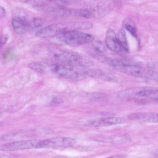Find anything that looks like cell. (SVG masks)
<instances>
[{"instance_id": "cell-18", "label": "cell", "mask_w": 158, "mask_h": 158, "mask_svg": "<svg viewBox=\"0 0 158 158\" xmlns=\"http://www.w3.org/2000/svg\"><path fill=\"white\" fill-rule=\"evenodd\" d=\"M86 95L88 98L91 100L98 99L106 97L105 94L98 92L89 93L86 94Z\"/></svg>"}, {"instance_id": "cell-15", "label": "cell", "mask_w": 158, "mask_h": 158, "mask_svg": "<svg viewBox=\"0 0 158 158\" xmlns=\"http://www.w3.org/2000/svg\"><path fill=\"white\" fill-rule=\"evenodd\" d=\"M137 94L140 96L158 101V89H145L138 92Z\"/></svg>"}, {"instance_id": "cell-1", "label": "cell", "mask_w": 158, "mask_h": 158, "mask_svg": "<svg viewBox=\"0 0 158 158\" xmlns=\"http://www.w3.org/2000/svg\"><path fill=\"white\" fill-rule=\"evenodd\" d=\"M50 40L52 44H65L74 47L90 43L94 39L89 34L75 30L64 31L52 37Z\"/></svg>"}, {"instance_id": "cell-12", "label": "cell", "mask_w": 158, "mask_h": 158, "mask_svg": "<svg viewBox=\"0 0 158 158\" xmlns=\"http://www.w3.org/2000/svg\"><path fill=\"white\" fill-rule=\"evenodd\" d=\"M12 25L15 31L19 34H23L26 32L31 25L25 17L16 16L12 19Z\"/></svg>"}, {"instance_id": "cell-13", "label": "cell", "mask_w": 158, "mask_h": 158, "mask_svg": "<svg viewBox=\"0 0 158 158\" xmlns=\"http://www.w3.org/2000/svg\"><path fill=\"white\" fill-rule=\"evenodd\" d=\"M84 73L91 77L102 81L116 82L118 81L117 77L113 74L98 69H90L85 71Z\"/></svg>"}, {"instance_id": "cell-9", "label": "cell", "mask_w": 158, "mask_h": 158, "mask_svg": "<svg viewBox=\"0 0 158 158\" xmlns=\"http://www.w3.org/2000/svg\"><path fill=\"white\" fill-rule=\"evenodd\" d=\"M124 118L117 117H107L91 121L89 122L92 126L95 127H107L122 124L127 122Z\"/></svg>"}, {"instance_id": "cell-27", "label": "cell", "mask_w": 158, "mask_h": 158, "mask_svg": "<svg viewBox=\"0 0 158 158\" xmlns=\"http://www.w3.org/2000/svg\"><path fill=\"white\" fill-rule=\"evenodd\" d=\"M153 154L155 155L158 156V148L154 151Z\"/></svg>"}, {"instance_id": "cell-17", "label": "cell", "mask_w": 158, "mask_h": 158, "mask_svg": "<svg viewBox=\"0 0 158 158\" xmlns=\"http://www.w3.org/2000/svg\"><path fill=\"white\" fill-rule=\"evenodd\" d=\"M123 26L134 36L137 37L136 29L133 22L132 20L129 19H127L125 20L123 22Z\"/></svg>"}, {"instance_id": "cell-19", "label": "cell", "mask_w": 158, "mask_h": 158, "mask_svg": "<svg viewBox=\"0 0 158 158\" xmlns=\"http://www.w3.org/2000/svg\"><path fill=\"white\" fill-rule=\"evenodd\" d=\"M147 68L152 71L158 74V62L149 61L146 64Z\"/></svg>"}, {"instance_id": "cell-22", "label": "cell", "mask_w": 158, "mask_h": 158, "mask_svg": "<svg viewBox=\"0 0 158 158\" xmlns=\"http://www.w3.org/2000/svg\"><path fill=\"white\" fill-rule=\"evenodd\" d=\"M13 54V51L12 49H7L4 52L3 57L5 60H7L12 56Z\"/></svg>"}, {"instance_id": "cell-14", "label": "cell", "mask_w": 158, "mask_h": 158, "mask_svg": "<svg viewBox=\"0 0 158 158\" xmlns=\"http://www.w3.org/2000/svg\"><path fill=\"white\" fill-rule=\"evenodd\" d=\"M54 64L43 62H33L29 63L28 67L38 73H45L52 72Z\"/></svg>"}, {"instance_id": "cell-8", "label": "cell", "mask_w": 158, "mask_h": 158, "mask_svg": "<svg viewBox=\"0 0 158 158\" xmlns=\"http://www.w3.org/2000/svg\"><path fill=\"white\" fill-rule=\"evenodd\" d=\"M130 120L146 123H158V113L138 112L129 114L127 117Z\"/></svg>"}, {"instance_id": "cell-3", "label": "cell", "mask_w": 158, "mask_h": 158, "mask_svg": "<svg viewBox=\"0 0 158 158\" xmlns=\"http://www.w3.org/2000/svg\"><path fill=\"white\" fill-rule=\"evenodd\" d=\"M113 67L120 72L131 76L158 82V74L140 65L124 63Z\"/></svg>"}, {"instance_id": "cell-26", "label": "cell", "mask_w": 158, "mask_h": 158, "mask_svg": "<svg viewBox=\"0 0 158 158\" xmlns=\"http://www.w3.org/2000/svg\"><path fill=\"white\" fill-rule=\"evenodd\" d=\"M106 158H124L123 156H110Z\"/></svg>"}, {"instance_id": "cell-7", "label": "cell", "mask_w": 158, "mask_h": 158, "mask_svg": "<svg viewBox=\"0 0 158 158\" xmlns=\"http://www.w3.org/2000/svg\"><path fill=\"white\" fill-rule=\"evenodd\" d=\"M67 28L65 25L61 23L50 24L39 30L36 33L35 36L40 38H52L66 31Z\"/></svg>"}, {"instance_id": "cell-6", "label": "cell", "mask_w": 158, "mask_h": 158, "mask_svg": "<svg viewBox=\"0 0 158 158\" xmlns=\"http://www.w3.org/2000/svg\"><path fill=\"white\" fill-rule=\"evenodd\" d=\"M112 5L109 1H99L95 2L89 8L90 18H100L108 14L112 9Z\"/></svg>"}, {"instance_id": "cell-20", "label": "cell", "mask_w": 158, "mask_h": 158, "mask_svg": "<svg viewBox=\"0 0 158 158\" xmlns=\"http://www.w3.org/2000/svg\"><path fill=\"white\" fill-rule=\"evenodd\" d=\"M95 49L100 53L104 52L105 50V47L103 43L100 42H97L94 45Z\"/></svg>"}, {"instance_id": "cell-16", "label": "cell", "mask_w": 158, "mask_h": 158, "mask_svg": "<svg viewBox=\"0 0 158 158\" xmlns=\"http://www.w3.org/2000/svg\"><path fill=\"white\" fill-rule=\"evenodd\" d=\"M118 40L122 47L126 51H129V47L125 31L120 29L118 33Z\"/></svg>"}, {"instance_id": "cell-11", "label": "cell", "mask_w": 158, "mask_h": 158, "mask_svg": "<svg viewBox=\"0 0 158 158\" xmlns=\"http://www.w3.org/2000/svg\"><path fill=\"white\" fill-rule=\"evenodd\" d=\"M48 147L64 148L73 145L76 142L74 138L64 137H56L50 138L48 140Z\"/></svg>"}, {"instance_id": "cell-25", "label": "cell", "mask_w": 158, "mask_h": 158, "mask_svg": "<svg viewBox=\"0 0 158 158\" xmlns=\"http://www.w3.org/2000/svg\"><path fill=\"white\" fill-rule=\"evenodd\" d=\"M136 102L138 103H139L140 104H144V103L145 104H146V103L149 102L148 101H147L146 100H137Z\"/></svg>"}, {"instance_id": "cell-5", "label": "cell", "mask_w": 158, "mask_h": 158, "mask_svg": "<svg viewBox=\"0 0 158 158\" xmlns=\"http://www.w3.org/2000/svg\"><path fill=\"white\" fill-rule=\"evenodd\" d=\"M52 72L62 77L75 81L82 80L86 77V75L83 72H79L71 67L61 64H54Z\"/></svg>"}, {"instance_id": "cell-2", "label": "cell", "mask_w": 158, "mask_h": 158, "mask_svg": "<svg viewBox=\"0 0 158 158\" xmlns=\"http://www.w3.org/2000/svg\"><path fill=\"white\" fill-rule=\"evenodd\" d=\"M51 57L60 64L69 67H87L93 64L89 57L72 52L56 50L52 54Z\"/></svg>"}, {"instance_id": "cell-10", "label": "cell", "mask_w": 158, "mask_h": 158, "mask_svg": "<svg viewBox=\"0 0 158 158\" xmlns=\"http://www.w3.org/2000/svg\"><path fill=\"white\" fill-rule=\"evenodd\" d=\"M105 41L107 47L112 51L116 53L121 51L122 46L117 38L114 31L112 29L109 28L107 30Z\"/></svg>"}, {"instance_id": "cell-4", "label": "cell", "mask_w": 158, "mask_h": 158, "mask_svg": "<svg viewBox=\"0 0 158 158\" xmlns=\"http://www.w3.org/2000/svg\"><path fill=\"white\" fill-rule=\"evenodd\" d=\"M47 140L33 139L18 141L4 144L1 146V150L16 151L30 149L48 147Z\"/></svg>"}, {"instance_id": "cell-23", "label": "cell", "mask_w": 158, "mask_h": 158, "mask_svg": "<svg viewBox=\"0 0 158 158\" xmlns=\"http://www.w3.org/2000/svg\"><path fill=\"white\" fill-rule=\"evenodd\" d=\"M8 35L6 34H3L1 36L0 39V48H1L2 46L6 43L8 41Z\"/></svg>"}, {"instance_id": "cell-21", "label": "cell", "mask_w": 158, "mask_h": 158, "mask_svg": "<svg viewBox=\"0 0 158 158\" xmlns=\"http://www.w3.org/2000/svg\"><path fill=\"white\" fill-rule=\"evenodd\" d=\"M43 23V21L40 18H35L32 20L31 25L35 27H40Z\"/></svg>"}, {"instance_id": "cell-24", "label": "cell", "mask_w": 158, "mask_h": 158, "mask_svg": "<svg viewBox=\"0 0 158 158\" xmlns=\"http://www.w3.org/2000/svg\"><path fill=\"white\" fill-rule=\"evenodd\" d=\"M6 14L5 9L4 8L0 6V17L1 19L5 17Z\"/></svg>"}]
</instances>
